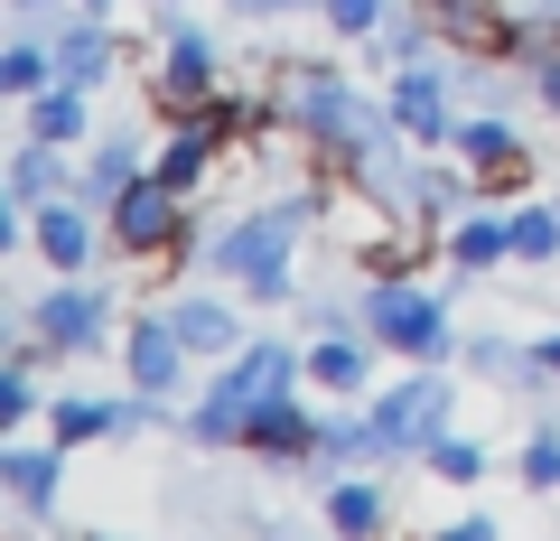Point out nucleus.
<instances>
[{"label": "nucleus", "mask_w": 560, "mask_h": 541, "mask_svg": "<svg viewBox=\"0 0 560 541\" xmlns=\"http://www.w3.org/2000/svg\"><path fill=\"white\" fill-rule=\"evenodd\" d=\"M280 383H290V355H280V345H253V355H243L234 374H224L215 392H206V411H197V430H206V439H243V421H253L261 401L280 392Z\"/></svg>", "instance_id": "1"}, {"label": "nucleus", "mask_w": 560, "mask_h": 541, "mask_svg": "<svg viewBox=\"0 0 560 541\" xmlns=\"http://www.w3.org/2000/svg\"><path fill=\"white\" fill-rule=\"evenodd\" d=\"M440 411H448V383H430V374L401 383L393 401H374V421H364V448H411L420 430L440 421Z\"/></svg>", "instance_id": "2"}, {"label": "nucleus", "mask_w": 560, "mask_h": 541, "mask_svg": "<svg viewBox=\"0 0 560 541\" xmlns=\"http://www.w3.org/2000/svg\"><path fill=\"white\" fill-rule=\"evenodd\" d=\"M290 224H300V215H253L243 234H224V243H215V261L234 271V281L271 290V281H280V252H290Z\"/></svg>", "instance_id": "3"}, {"label": "nucleus", "mask_w": 560, "mask_h": 541, "mask_svg": "<svg viewBox=\"0 0 560 541\" xmlns=\"http://www.w3.org/2000/svg\"><path fill=\"white\" fill-rule=\"evenodd\" d=\"M374 337L401 345V355H440L448 327H440V308L420 299V290H374Z\"/></svg>", "instance_id": "4"}, {"label": "nucleus", "mask_w": 560, "mask_h": 541, "mask_svg": "<svg viewBox=\"0 0 560 541\" xmlns=\"http://www.w3.org/2000/svg\"><path fill=\"white\" fill-rule=\"evenodd\" d=\"M113 224H121V243H140V252H150V243H168V187H121V205H113Z\"/></svg>", "instance_id": "5"}, {"label": "nucleus", "mask_w": 560, "mask_h": 541, "mask_svg": "<svg viewBox=\"0 0 560 541\" xmlns=\"http://www.w3.org/2000/svg\"><path fill=\"white\" fill-rule=\"evenodd\" d=\"M393 121H401V131H411V141H448L440 84H430V75H401V84H393Z\"/></svg>", "instance_id": "6"}, {"label": "nucleus", "mask_w": 560, "mask_h": 541, "mask_svg": "<svg viewBox=\"0 0 560 541\" xmlns=\"http://www.w3.org/2000/svg\"><path fill=\"white\" fill-rule=\"evenodd\" d=\"M178 318H168V327H140V337H131V374H140V392H168V374H178Z\"/></svg>", "instance_id": "7"}, {"label": "nucleus", "mask_w": 560, "mask_h": 541, "mask_svg": "<svg viewBox=\"0 0 560 541\" xmlns=\"http://www.w3.org/2000/svg\"><path fill=\"white\" fill-rule=\"evenodd\" d=\"M243 439H253V448H280V458H290V448H318V430H308L300 421V411H290V401H261V411H253V421H243Z\"/></svg>", "instance_id": "8"}, {"label": "nucleus", "mask_w": 560, "mask_h": 541, "mask_svg": "<svg viewBox=\"0 0 560 541\" xmlns=\"http://www.w3.org/2000/svg\"><path fill=\"white\" fill-rule=\"evenodd\" d=\"M94 318H103V308L84 299V290H57V299L38 308V337L47 345H84V337H94Z\"/></svg>", "instance_id": "9"}, {"label": "nucleus", "mask_w": 560, "mask_h": 541, "mask_svg": "<svg viewBox=\"0 0 560 541\" xmlns=\"http://www.w3.org/2000/svg\"><path fill=\"white\" fill-rule=\"evenodd\" d=\"M300 121H308V131H327V141H346V131H355V113H346V94H337V84H300Z\"/></svg>", "instance_id": "10"}, {"label": "nucleus", "mask_w": 560, "mask_h": 541, "mask_svg": "<svg viewBox=\"0 0 560 541\" xmlns=\"http://www.w3.org/2000/svg\"><path fill=\"white\" fill-rule=\"evenodd\" d=\"M38 252H47V261H66V271H75V261L94 252V243H84V215H75V205H57V215H38Z\"/></svg>", "instance_id": "11"}, {"label": "nucleus", "mask_w": 560, "mask_h": 541, "mask_svg": "<svg viewBox=\"0 0 560 541\" xmlns=\"http://www.w3.org/2000/svg\"><path fill=\"white\" fill-rule=\"evenodd\" d=\"M0 467H10V495H20V504H47V485H57V458H38V448H10Z\"/></svg>", "instance_id": "12"}, {"label": "nucleus", "mask_w": 560, "mask_h": 541, "mask_svg": "<svg viewBox=\"0 0 560 541\" xmlns=\"http://www.w3.org/2000/svg\"><path fill=\"white\" fill-rule=\"evenodd\" d=\"M206 94V38H178L168 47V103H197Z\"/></svg>", "instance_id": "13"}, {"label": "nucleus", "mask_w": 560, "mask_h": 541, "mask_svg": "<svg viewBox=\"0 0 560 541\" xmlns=\"http://www.w3.org/2000/svg\"><path fill=\"white\" fill-rule=\"evenodd\" d=\"M327 514H337V532H374V522H383V495H374V485H337Z\"/></svg>", "instance_id": "14"}, {"label": "nucleus", "mask_w": 560, "mask_h": 541, "mask_svg": "<svg viewBox=\"0 0 560 541\" xmlns=\"http://www.w3.org/2000/svg\"><path fill=\"white\" fill-rule=\"evenodd\" d=\"M103 57H113V47H103V28H75V38L57 47V66H66V84H94V75H103Z\"/></svg>", "instance_id": "15"}, {"label": "nucleus", "mask_w": 560, "mask_h": 541, "mask_svg": "<svg viewBox=\"0 0 560 541\" xmlns=\"http://www.w3.org/2000/svg\"><path fill=\"white\" fill-rule=\"evenodd\" d=\"M47 187H57V160H47V141H38V150H28L20 168H10V205H38Z\"/></svg>", "instance_id": "16"}, {"label": "nucleus", "mask_w": 560, "mask_h": 541, "mask_svg": "<svg viewBox=\"0 0 560 541\" xmlns=\"http://www.w3.org/2000/svg\"><path fill=\"white\" fill-rule=\"evenodd\" d=\"M504 234H514V252H523V261H541V252L560 243V215H541V205H523V215L504 224Z\"/></svg>", "instance_id": "17"}, {"label": "nucleus", "mask_w": 560, "mask_h": 541, "mask_svg": "<svg viewBox=\"0 0 560 541\" xmlns=\"http://www.w3.org/2000/svg\"><path fill=\"white\" fill-rule=\"evenodd\" d=\"M75 121H84V84H66V94H47V103H38V141H66Z\"/></svg>", "instance_id": "18"}, {"label": "nucleus", "mask_w": 560, "mask_h": 541, "mask_svg": "<svg viewBox=\"0 0 560 541\" xmlns=\"http://www.w3.org/2000/svg\"><path fill=\"white\" fill-rule=\"evenodd\" d=\"M178 337H187V345H234V318L197 299V308H178Z\"/></svg>", "instance_id": "19"}, {"label": "nucleus", "mask_w": 560, "mask_h": 541, "mask_svg": "<svg viewBox=\"0 0 560 541\" xmlns=\"http://www.w3.org/2000/svg\"><path fill=\"white\" fill-rule=\"evenodd\" d=\"M206 150H215V131H187V141H178V150L160 160V178H168V187H187V178L206 168Z\"/></svg>", "instance_id": "20"}, {"label": "nucleus", "mask_w": 560, "mask_h": 541, "mask_svg": "<svg viewBox=\"0 0 560 541\" xmlns=\"http://www.w3.org/2000/svg\"><path fill=\"white\" fill-rule=\"evenodd\" d=\"M318 383L355 392V383H364V355H355V345H318Z\"/></svg>", "instance_id": "21"}, {"label": "nucleus", "mask_w": 560, "mask_h": 541, "mask_svg": "<svg viewBox=\"0 0 560 541\" xmlns=\"http://www.w3.org/2000/svg\"><path fill=\"white\" fill-rule=\"evenodd\" d=\"M495 252H514L504 224H467V234H458V261H495Z\"/></svg>", "instance_id": "22"}, {"label": "nucleus", "mask_w": 560, "mask_h": 541, "mask_svg": "<svg viewBox=\"0 0 560 541\" xmlns=\"http://www.w3.org/2000/svg\"><path fill=\"white\" fill-rule=\"evenodd\" d=\"M430 467H440L448 485H467V477H477V448H467V439H440V448H430Z\"/></svg>", "instance_id": "23"}, {"label": "nucleus", "mask_w": 560, "mask_h": 541, "mask_svg": "<svg viewBox=\"0 0 560 541\" xmlns=\"http://www.w3.org/2000/svg\"><path fill=\"white\" fill-rule=\"evenodd\" d=\"M327 20H337V28H355V38H364V28L383 20V0H327Z\"/></svg>", "instance_id": "24"}, {"label": "nucleus", "mask_w": 560, "mask_h": 541, "mask_svg": "<svg viewBox=\"0 0 560 541\" xmlns=\"http://www.w3.org/2000/svg\"><path fill=\"white\" fill-rule=\"evenodd\" d=\"M458 150H467V160H504V131H495V121H467Z\"/></svg>", "instance_id": "25"}, {"label": "nucleus", "mask_w": 560, "mask_h": 541, "mask_svg": "<svg viewBox=\"0 0 560 541\" xmlns=\"http://www.w3.org/2000/svg\"><path fill=\"white\" fill-rule=\"evenodd\" d=\"M94 430H103L94 401H66V411H57V439H94Z\"/></svg>", "instance_id": "26"}, {"label": "nucleus", "mask_w": 560, "mask_h": 541, "mask_svg": "<svg viewBox=\"0 0 560 541\" xmlns=\"http://www.w3.org/2000/svg\"><path fill=\"white\" fill-rule=\"evenodd\" d=\"M0 84H10V94H28V84H38V57H28V47H10V57H0Z\"/></svg>", "instance_id": "27"}, {"label": "nucleus", "mask_w": 560, "mask_h": 541, "mask_svg": "<svg viewBox=\"0 0 560 541\" xmlns=\"http://www.w3.org/2000/svg\"><path fill=\"white\" fill-rule=\"evenodd\" d=\"M541 374H560V337H551V345H541Z\"/></svg>", "instance_id": "28"}, {"label": "nucleus", "mask_w": 560, "mask_h": 541, "mask_svg": "<svg viewBox=\"0 0 560 541\" xmlns=\"http://www.w3.org/2000/svg\"><path fill=\"white\" fill-rule=\"evenodd\" d=\"M234 10H290V0H234Z\"/></svg>", "instance_id": "29"}, {"label": "nucleus", "mask_w": 560, "mask_h": 541, "mask_svg": "<svg viewBox=\"0 0 560 541\" xmlns=\"http://www.w3.org/2000/svg\"><path fill=\"white\" fill-rule=\"evenodd\" d=\"M541 84H551V103H560V66H551V75H541Z\"/></svg>", "instance_id": "30"}]
</instances>
